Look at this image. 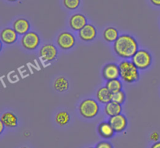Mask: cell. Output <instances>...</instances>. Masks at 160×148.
Listing matches in <instances>:
<instances>
[{
  "mask_svg": "<svg viewBox=\"0 0 160 148\" xmlns=\"http://www.w3.org/2000/svg\"><path fill=\"white\" fill-rule=\"evenodd\" d=\"M113 49L116 54L123 59H132L138 51V44L136 39L129 34L119 36L113 44Z\"/></svg>",
  "mask_w": 160,
  "mask_h": 148,
  "instance_id": "6da1fadb",
  "label": "cell"
},
{
  "mask_svg": "<svg viewBox=\"0 0 160 148\" xmlns=\"http://www.w3.org/2000/svg\"><path fill=\"white\" fill-rule=\"evenodd\" d=\"M120 72V78L127 83H134L138 80L139 71L138 69L134 65L131 61H122L119 64Z\"/></svg>",
  "mask_w": 160,
  "mask_h": 148,
  "instance_id": "7a4b0ae2",
  "label": "cell"
},
{
  "mask_svg": "<svg viewBox=\"0 0 160 148\" xmlns=\"http://www.w3.org/2000/svg\"><path fill=\"white\" fill-rule=\"evenodd\" d=\"M100 107L98 103L92 98H87L79 105L80 114L84 118H93L98 114Z\"/></svg>",
  "mask_w": 160,
  "mask_h": 148,
  "instance_id": "3957f363",
  "label": "cell"
},
{
  "mask_svg": "<svg viewBox=\"0 0 160 148\" xmlns=\"http://www.w3.org/2000/svg\"><path fill=\"white\" fill-rule=\"evenodd\" d=\"M131 62L138 69H146L152 64V55L146 50H138L133 56Z\"/></svg>",
  "mask_w": 160,
  "mask_h": 148,
  "instance_id": "277c9868",
  "label": "cell"
},
{
  "mask_svg": "<svg viewBox=\"0 0 160 148\" xmlns=\"http://www.w3.org/2000/svg\"><path fill=\"white\" fill-rule=\"evenodd\" d=\"M21 44L24 48L28 50H34L40 44V37L35 32L29 31L22 37Z\"/></svg>",
  "mask_w": 160,
  "mask_h": 148,
  "instance_id": "5b68a950",
  "label": "cell"
},
{
  "mask_svg": "<svg viewBox=\"0 0 160 148\" xmlns=\"http://www.w3.org/2000/svg\"><path fill=\"white\" fill-rule=\"evenodd\" d=\"M57 54V48L52 44H46L43 45L39 51L40 58L45 62H52L56 59Z\"/></svg>",
  "mask_w": 160,
  "mask_h": 148,
  "instance_id": "8992f818",
  "label": "cell"
},
{
  "mask_svg": "<svg viewBox=\"0 0 160 148\" xmlns=\"http://www.w3.org/2000/svg\"><path fill=\"white\" fill-rule=\"evenodd\" d=\"M76 43L75 37L70 32H62L58 36L57 45L63 50H69L73 48Z\"/></svg>",
  "mask_w": 160,
  "mask_h": 148,
  "instance_id": "52a82bcc",
  "label": "cell"
},
{
  "mask_svg": "<svg viewBox=\"0 0 160 148\" xmlns=\"http://www.w3.org/2000/svg\"><path fill=\"white\" fill-rule=\"evenodd\" d=\"M102 76L107 81L119 79L120 77L119 65L115 63H109L105 65L102 69Z\"/></svg>",
  "mask_w": 160,
  "mask_h": 148,
  "instance_id": "ba28073f",
  "label": "cell"
},
{
  "mask_svg": "<svg viewBox=\"0 0 160 148\" xmlns=\"http://www.w3.org/2000/svg\"><path fill=\"white\" fill-rule=\"evenodd\" d=\"M109 124L112 126L115 132H120L124 130L128 126V120L125 115L120 114L115 116L110 117L109 119Z\"/></svg>",
  "mask_w": 160,
  "mask_h": 148,
  "instance_id": "9c48e42d",
  "label": "cell"
},
{
  "mask_svg": "<svg viewBox=\"0 0 160 148\" xmlns=\"http://www.w3.org/2000/svg\"><path fill=\"white\" fill-rule=\"evenodd\" d=\"M70 26L75 31H80L87 25V19L83 14L77 13L72 16L70 19Z\"/></svg>",
  "mask_w": 160,
  "mask_h": 148,
  "instance_id": "30bf717a",
  "label": "cell"
},
{
  "mask_svg": "<svg viewBox=\"0 0 160 148\" xmlns=\"http://www.w3.org/2000/svg\"><path fill=\"white\" fill-rule=\"evenodd\" d=\"M97 31L95 26L90 23H87L81 31H79V37L84 41H91L96 37Z\"/></svg>",
  "mask_w": 160,
  "mask_h": 148,
  "instance_id": "8fae6325",
  "label": "cell"
},
{
  "mask_svg": "<svg viewBox=\"0 0 160 148\" xmlns=\"http://www.w3.org/2000/svg\"><path fill=\"white\" fill-rule=\"evenodd\" d=\"M18 34L13 30V28L6 27L1 31L0 37L1 41L6 45H12L17 40Z\"/></svg>",
  "mask_w": 160,
  "mask_h": 148,
  "instance_id": "7c38bea8",
  "label": "cell"
},
{
  "mask_svg": "<svg viewBox=\"0 0 160 148\" xmlns=\"http://www.w3.org/2000/svg\"><path fill=\"white\" fill-rule=\"evenodd\" d=\"M12 28L20 35H24L30 30V23L28 20L23 18L17 19L12 23Z\"/></svg>",
  "mask_w": 160,
  "mask_h": 148,
  "instance_id": "4fadbf2b",
  "label": "cell"
},
{
  "mask_svg": "<svg viewBox=\"0 0 160 148\" xmlns=\"http://www.w3.org/2000/svg\"><path fill=\"white\" fill-rule=\"evenodd\" d=\"M1 121L7 127L14 128L18 125V118L17 115L11 112H6L1 116Z\"/></svg>",
  "mask_w": 160,
  "mask_h": 148,
  "instance_id": "5bb4252c",
  "label": "cell"
},
{
  "mask_svg": "<svg viewBox=\"0 0 160 148\" xmlns=\"http://www.w3.org/2000/svg\"><path fill=\"white\" fill-rule=\"evenodd\" d=\"M98 130L100 136L106 139L111 138L115 132V130L112 127V126L109 124V122H103L100 123Z\"/></svg>",
  "mask_w": 160,
  "mask_h": 148,
  "instance_id": "9a60e30c",
  "label": "cell"
},
{
  "mask_svg": "<svg viewBox=\"0 0 160 148\" xmlns=\"http://www.w3.org/2000/svg\"><path fill=\"white\" fill-rule=\"evenodd\" d=\"M96 97L98 101L102 104H106L112 101V93L106 88V86L98 89L96 93Z\"/></svg>",
  "mask_w": 160,
  "mask_h": 148,
  "instance_id": "2e32d148",
  "label": "cell"
},
{
  "mask_svg": "<svg viewBox=\"0 0 160 148\" xmlns=\"http://www.w3.org/2000/svg\"><path fill=\"white\" fill-rule=\"evenodd\" d=\"M122 112L121 104H119L117 103L110 101L105 106V113L109 117L115 116V115H120Z\"/></svg>",
  "mask_w": 160,
  "mask_h": 148,
  "instance_id": "e0dca14e",
  "label": "cell"
},
{
  "mask_svg": "<svg viewBox=\"0 0 160 148\" xmlns=\"http://www.w3.org/2000/svg\"><path fill=\"white\" fill-rule=\"evenodd\" d=\"M69 81L64 76H59L54 81L53 87L58 92H65L69 89Z\"/></svg>",
  "mask_w": 160,
  "mask_h": 148,
  "instance_id": "ac0fdd59",
  "label": "cell"
},
{
  "mask_svg": "<svg viewBox=\"0 0 160 148\" xmlns=\"http://www.w3.org/2000/svg\"><path fill=\"white\" fill-rule=\"evenodd\" d=\"M103 37L107 42H110V43L113 42L114 43L119 37V32L115 27L110 26V27L106 28L104 31Z\"/></svg>",
  "mask_w": 160,
  "mask_h": 148,
  "instance_id": "d6986e66",
  "label": "cell"
},
{
  "mask_svg": "<svg viewBox=\"0 0 160 148\" xmlns=\"http://www.w3.org/2000/svg\"><path fill=\"white\" fill-rule=\"evenodd\" d=\"M55 120L59 126H66L68 124L70 120V114L67 111H60L56 115Z\"/></svg>",
  "mask_w": 160,
  "mask_h": 148,
  "instance_id": "ffe728a7",
  "label": "cell"
},
{
  "mask_svg": "<svg viewBox=\"0 0 160 148\" xmlns=\"http://www.w3.org/2000/svg\"><path fill=\"white\" fill-rule=\"evenodd\" d=\"M106 87L111 93H113L122 90L123 84L120 79H112V80H109L106 82Z\"/></svg>",
  "mask_w": 160,
  "mask_h": 148,
  "instance_id": "44dd1931",
  "label": "cell"
},
{
  "mask_svg": "<svg viewBox=\"0 0 160 148\" xmlns=\"http://www.w3.org/2000/svg\"><path fill=\"white\" fill-rule=\"evenodd\" d=\"M126 100V94L123 90L112 93V101L119 104H123Z\"/></svg>",
  "mask_w": 160,
  "mask_h": 148,
  "instance_id": "7402d4cb",
  "label": "cell"
},
{
  "mask_svg": "<svg viewBox=\"0 0 160 148\" xmlns=\"http://www.w3.org/2000/svg\"><path fill=\"white\" fill-rule=\"evenodd\" d=\"M81 0H63V5L69 9H75L80 6Z\"/></svg>",
  "mask_w": 160,
  "mask_h": 148,
  "instance_id": "603a6c76",
  "label": "cell"
},
{
  "mask_svg": "<svg viewBox=\"0 0 160 148\" xmlns=\"http://www.w3.org/2000/svg\"><path fill=\"white\" fill-rule=\"evenodd\" d=\"M96 148H113L109 142L102 141L97 144Z\"/></svg>",
  "mask_w": 160,
  "mask_h": 148,
  "instance_id": "cb8c5ba5",
  "label": "cell"
},
{
  "mask_svg": "<svg viewBox=\"0 0 160 148\" xmlns=\"http://www.w3.org/2000/svg\"><path fill=\"white\" fill-rule=\"evenodd\" d=\"M159 139V134L157 132H153L150 135V140H152V141L158 142Z\"/></svg>",
  "mask_w": 160,
  "mask_h": 148,
  "instance_id": "d4e9b609",
  "label": "cell"
},
{
  "mask_svg": "<svg viewBox=\"0 0 160 148\" xmlns=\"http://www.w3.org/2000/svg\"><path fill=\"white\" fill-rule=\"evenodd\" d=\"M153 5L156 6H160V0H150Z\"/></svg>",
  "mask_w": 160,
  "mask_h": 148,
  "instance_id": "484cf974",
  "label": "cell"
},
{
  "mask_svg": "<svg viewBox=\"0 0 160 148\" xmlns=\"http://www.w3.org/2000/svg\"><path fill=\"white\" fill-rule=\"evenodd\" d=\"M5 126H6L4 125V123H3L2 121H0V133H2V132H3Z\"/></svg>",
  "mask_w": 160,
  "mask_h": 148,
  "instance_id": "4316f807",
  "label": "cell"
},
{
  "mask_svg": "<svg viewBox=\"0 0 160 148\" xmlns=\"http://www.w3.org/2000/svg\"><path fill=\"white\" fill-rule=\"evenodd\" d=\"M151 148H160V141L156 142V143L152 146Z\"/></svg>",
  "mask_w": 160,
  "mask_h": 148,
  "instance_id": "83f0119b",
  "label": "cell"
},
{
  "mask_svg": "<svg viewBox=\"0 0 160 148\" xmlns=\"http://www.w3.org/2000/svg\"><path fill=\"white\" fill-rule=\"evenodd\" d=\"M8 1H10V2H15V1H17V0H8Z\"/></svg>",
  "mask_w": 160,
  "mask_h": 148,
  "instance_id": "f1b7e54d",
  "label": "cell"
},
{
  "mask_svg": "<svg viewBox=\"0 0 160 148\" xmlns=\"http://www.w3.org/2000/svg\"><path fill=\"white\" fill-rule=\"evenodd\" d=\"M21 148H28V147H21Z\"/></svg>",
  "mask_w": 160,
  "mask_h": 148,
  "instance_id": "f546056e",
  "label": "cell"
},
{
  "mask_svg": "<svg viewBox=\"0 0 160 148\" xmlns=\"http://www.w3.org/2000/svg\"><path fill=\"white\" fill-rule=\"evenodd\" d=\"M89 148H93V147H89Z\"/></svg>",
  "mask_w": 160,
  "mask_h": 148,
  "instance_id": "4dcf8cb0",
  "label": "cell"
}]
</instances>
